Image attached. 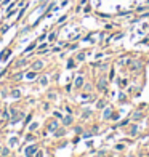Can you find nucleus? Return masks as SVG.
Returning <instances> with one entry per match:
<instances>
[{
	"label": "nucleus",
	"instance_id": "2",
	"mask_svg": "<svg viewBox=\"0 0 149 157\" xmlns=\"http://www.w3.org/2000/svg\"><path fill=\"white\" fill-rule=\"evenodd\" d=\"M34 67H35V69H39V67H42V63H40V61H39V63H35V64H34Z\"/></svg>",
	"mask_w": 149,
	"mask_h": 157
},
{
	"label": "nucleus",
	"instance_id": "3",
	"mask_svg": "<svg viewBox=\"0 0 149 157\" xmlns=\"http://www.w3.org/2000/svg\"><path fill=\"white\" fill-rule=\"evenodd\" d=\"M76 85H82V77H79L76 80Z\"/></svg>",
	"mask_w": 149,
	"mask_h": 157
},
{
	"label": "nucleus",
	"instance_id": "1",
	"mask_svg": "<svg viewBox=\"0 0 149 157\" xmlns=\"http://www.w3.org/2000/svg\"><path fill=\"white\" fill-rule=\"evenodd\" d=\"M34 151H35V147H29V149H27V151H26V152H27V154H32V152H34Z\"/></svg>",
	"mask_w": 149,
	"mask_h": 157
},
{
	"label": "nucleus",
	"instance_id": "5",
	"mask_svg": "<svg viewBox=\"0 0 149 157\" xmlns=\"http://www.w3.org/2000/svg\"><path fill=\"white\" fill-rule=\"evenodd\" d=\"M27 77H29V78H34V77H35V74H34V72H30V74H27Z\"/></svg>",
	"mask_w": 149,
	"mask_h": 157
},
{
	"label": "nucleus",
	"instance_id": "4",
	"mask_svg": "<svg viewBox=\"0 0 149 157\" xmlns=\"http://www.w3.org/2000/svg\"><path fill=\"white\" fill-rule=\"evenodd\" d=\"M34 47H35V43H32V45H29V47H27V48H26V50H27V51H30V50L34 48Z\"/></svg>",
	"mask_w": 149,
	"mask_h": 157
}]
</instances>
